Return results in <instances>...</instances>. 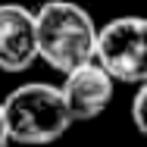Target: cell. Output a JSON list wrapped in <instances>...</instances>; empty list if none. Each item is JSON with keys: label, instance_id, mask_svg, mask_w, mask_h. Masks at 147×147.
<instances>
[{"label": "cell", "instance_id": "3957f363", "mask_svg": "<svg viewBox=\"0 0 147 147\" xmlns=\"http://www.w3.org/2000/svg\"><path fill=\"white\" fill-rule=\"evenodd\" d=\"M97 63L125 85L147 82V19L119 16L97 31Z\"/></svg>", "mask_w": 147, "mask_h": 147}, {"label": "cell", "instance_id": "8992f818", "mask_svg": "<svg viewBox=\"0 0 147 147\" xmlns=\"http://www.w3.org/2000/svg\"><path fill=\"white\" fill-rule=\"evenodd\" d=\"M131 122H135V128L147 138V82L138 85V94H135V100H131Z\"/></svg>", "mask_w": 147, "mask_h": 147}, {"label": "cell", "instance_id": "7a4b0ae2", "mask_svg": "<svg viewBox=\"0 0 147 147\" xmlns=\"http://www.w3.org/2000/svg\"><path fill=\"white\" fill-rule=\"evenodd\" d=\"M0 103H3L6 131H9L13 144H25V147L53 144L72 125L63 91L47 82H25V85L13 88Z\"/></svg>", "mask_w": 147, "mask_h": 147}, {"label": "cell", "instance_id": "52a82bcc", "mask_svg": "<svg viewBox=\"0 0 147 147\" xmlns=\"http://www.w3.org/2000/svg\"><path fill=\"white\" fill-rule=\"evenodd\" d=\"M9 131H6V116H3V103H0V147H9Z\"/></svg>", "mask_w": 147, "mask_h": 147}, {"label": "cell", "instance_id": "277c9868", "mask_svg": "<svg viewBox=\"0 0 147 147\" xmlns=\"http://www.w3.org/2000/svg\"><path fill=\"white\" fill-rule=\"evenodd\" d=\"M59 91H63V100H66V110H69L72 122H91V119L103 116V110L113 103L116 78L97 59H91L85 66L72 69L63 78Z\"/></svg>", "mask_w": 147, "mask_h": 147}, {"label": "cell", "instance_id": "5b68a950", "mask_svg": "<svg viewBox=\"0 0 147 147\" xmlns=\"http://www.w3.org/2000/svg\"><path fill=\"white\" fill-rule=\"evenodd\" d=\"M38 57L34 9L22 3H0V72H25Z\"/></svg>", "mask_w": 147, "mask_h": 147}, {"label": "cell", "instance_id": "6da1fadb", "mask_svg": "<svg viewBox=\"0 0 147 147\" xmlns=\"http://www.w3.org/2000/svg\"><path fill=\"white\" fill-rule=\"evenodd\" d=\"M38 57L50 69L69 75L72 69L97 59V25L85 6L72 0H47L34 9Z\"/></svg>", "mask_w": 147, "mask_h": 147}]
</instances>
